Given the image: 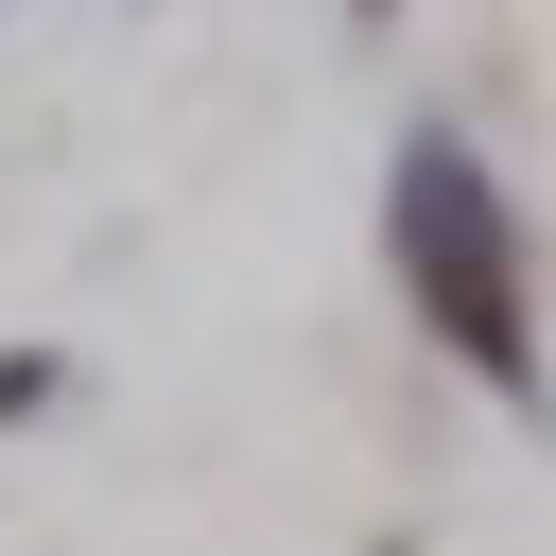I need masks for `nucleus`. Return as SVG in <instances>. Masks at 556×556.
Listing matches in <instances>:
<instances>
[{
  "label": "nucleus",
  "instance_id": "obj_1",
  "mask_svg": "<svg viewBox=\"0 0 556 556\" xmlns=\"http://www.w3.org/2000/svg\"><path fill=\"white\" fill-rule=\"evenodd\" d=\"M400 278H417V313L504 382V400H539V330H521V243H504V191L469 174V139H400Z\"/></svg>",
  "mask_w": 556,
  "mask_h": 556
}]
</instances>
